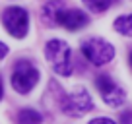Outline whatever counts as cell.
Masks as SVG:
<instances>
[{
  "instance_id": "6da1fadb",
  "label": "cell",
  "mask_w": 132,
  "mask_h": 124,
  "mask_svg": "<svg viewBox=\"0 0 132 124\" xmlns=\"http://www.w3.org/2000/svg\"><path fill=\"white\" fill-rule=\"evenodd\" d=\"M56 103H58V109L68 116H80L84 112H87L89 109H93V101H91L89 93L82 85L74 87L70 93H64L60 89L58 97H56Z\"/></svg>"
},
{
  "instance_id": "7a4b0ae2",
  "label": "cell",
  "mask_w": 132,
  "mask_h": 124,
  "mask_svg": "<svg viewBox=\"0 0 132 124\" xmlns=\"http://www.w3.org/2000/svg\"><path fill=\"white\" fill-rule=\"evenodd\" d=\"M45 56L53 70L58 76H70L74 70V62H72V50L60 39H53L45 45Z\"/></svg>"
},
{
  "instance_id": "3957f363",
  "label": "cell",
  "mask_w": 132,
  "mask_h": 124,
  "mask_svg": "<svg viewBox=\"0 0 132 124\" xmlns=\"http://www.w3.org/2000/svg\"><path fill=\"white\" fill-rule=\"evenodd\" d=\"M39 82V72L29 60H18L12 70V87L18 93H29Z\"/></svg>"
},
{
  "instance_id": "277c9868",
  "label": "cell",
  "mask_w": 132,
  "mask_h": 124,
  "mask_svg": "<svg viewBox=\"0 0 132 124\" xmlns=\"http://www.w3.org/2000/svg\"><path fill=\"white\" fill-rule=\"evenodd\" d=\"M82 52L93 66H103L107 62L113 60L115 56V49L111 43L103 41L99 37H89L82 43Z\"/></svg>"
},
{
  "instance_id": "5b68a950",
  "label": "cell",
  "mask_w": 132,
  "mask_h": 124,
  "mask_svg": "<svg viewBox=\"0 0 132 124\" xmlns=\"http://www.w3.org/2000/svg\"><path fill=\"white\" fill-rule=\"evenodd\" d=\"M2 23H4L6 31H8L12 37H25L29 29V16L23 8L20 6H12V8H6L2 14Z\"/></svg>"
},
{
  "instance_id": "8992f818",
  "label": "cell",
  "mask_w": 132,
  "mask_h": 124,
  "mask_svg": "<svg viewBox=\"0 0 132 124\" xmlns=\"http://www.w3.org/2000/svg\"><path fill=\"white\" fill-rule=\"evenodd\" d=\"M95 87L99 89L103 101L109 107H119V105L124 103V97L126 95H124L122 87H119L107 74H99L97 78H95Z\"/></svg>"
},
{
  "instance_id": "52a82bcc",
  "label": "cell",
  "mask_w": 132,
  "mask_h": 124,
  "mask_svg": "<svg viewBox=\"0 0 132 124\" xmlns=\"http://www.w3.org/2000/svg\"><path fill=\"white\" fill-rule=\"evenodd\" d=\"M89 17H87L86 12L78 8H62L60 14H58V20H56V25H62L66 27L68 31H78L82 29L84 25H87Z\"/></svg>"
},
{
  "instance_id": "ba28073f",
  "label": "cell",
  "mask_w": 132,
  "mask_h": 124,
  "mask_svg": "<svg viewBox=\"0 0 132 124\" xmlns=\"http://www.w3.org/2000/svg\"><path fill=\"white\" fill-rule=\"evenodd\" d=\"M62 8H64V4L58 2V0H53V2L45 4V6H43V10H41L43 23L49 25V27H54V25H56V20H58V14H60Z\"/></svg>"
},
{
  "instance_id": "9c48e42d",
  "label": "cell",
  "mask_w": 132,
  "mask_h": 124,
  "mask_svg": "<svg viewBox=\"0 0 132 124\" xmlns=\"http://www.w3.org/2000/svg\"><path fill=\"white\" fill-rule=\"evenodd\" d=\"M43 116L41 112L33 111V109H21L18 112V124H41Z\"/></svg>"
},
{
  "instance_id": "30bf717a",
  "label": "cell",
  "mask_w": 132,
  "mask_h": 124,
  "mask_svg": "<svg viewBox=\"0 0 132 124\" xmlns=\"http://www.w3.org/2000/svg\"><path fill=\"white\" fill-rule=\"evenodd\" d=\"M115 31H119V33H122V35L132 37V14L117 17V20H115Z\"/></svg>"
},
{
  "instance_id": "8fae6325",
  "label": "cell",
  "mask_w": 132,
  "mask_h": 124,
  "mask_svg": "<svg viewBox=\"0 0 132 124\" xmlns=\"http://www.w3.org/2000/svg\"><path fill=\"white\" fill-rule=\"evenodd\" d=\"M113 0H84V4L91 10V12H105L111 6Z\"/></svg>"
},
{
  "instance_id": "7c38bea8",
  "label": "cell",
  "mask_w": 132,
  "mask_h": 124,
  "mask_svg": "<svg viewBox=\"0 0 132 124\" xmlns=\"http://www.w3.org/2000/svg\"><path fill=\"white\" fill-rule=\"evenodd\" d=\"M89 124H115V120H111V118H93Z\"/></svg>"
},
{
  "instance_id": "4fadbf2b",
  "label": "cell",
  "mask_w": 132,
  "mask_h": 124,
  "mask_svg": "<svg viewBox=\"0 0 132 124\" xmlns=\"http://www.w3.org/2000/svg\"><path fill=\"white\" fill-rule=\"evenodd\" d=\"M6 54H8V47H6L4 43H0V60H2Z\"/></svg>"
},
{
  "instance_id": "5bb4252c",
  "label": "cell",
  "mask_w": 132,
  "mask_h": 124,
  "mask_svg": "<svg viewBox=\"0 0 132 124\" xmlns=\"http://www.w3.org/2000/svg\"><path fill=\"white\" fill-rule=\"evenodd\" d=\"M132 120V111H128L126 114H124V118H122V124H128Z\"/></svg>"
},
{
  "instance_id": "9a60e30c",
  "label": "cell",
  "mask_w": 132,
  "mask_h": 124,
  "mask_svg": "<svg viewBox=\"0 0 132 124\" xmlns=\"http://www.w3.org/2000/svg\"><path fill=\"white\" fill-rule=\"evenodd\" d=\"M2 95H4V89H2V82H0V99H2Z\"/></svg>"
},
{
  "instance_id": "2e32d148",
  "label": "cell",
  "mask_w": 132,
  "mask_h": 124,
  "mask_svg": "<svg viewBox=\"0 0 132 124\" xmlns=\"http://www.w3.org/2000/svg\"><path fill=\"white\" fill-rule=\"evenodd\" d=\"M128 62H130V66H132V52H130V56H128Z\"/></svg>"
}]
</instances>
